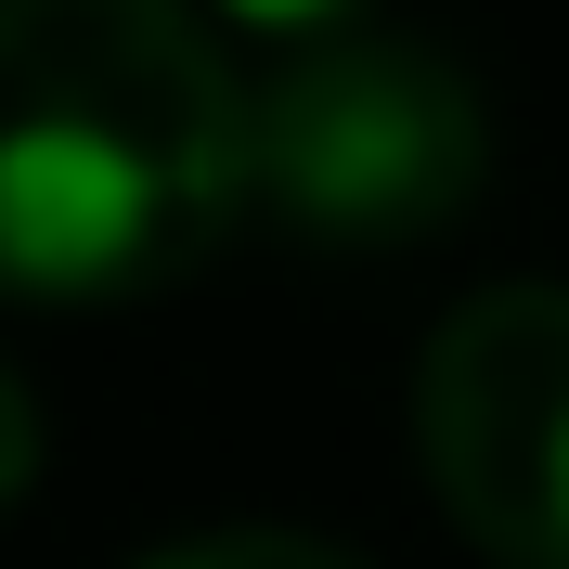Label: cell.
Listing matches in <instances>:
<instances>
[{
  "label": "cell",
  "mask_w": 569,
  "mask_h": 569,
  "mask_svg": "<svg viewBox=\"0 0 569 569\" xmlns=\"http://www.w3.org/2000/svg\"><path fill=\"white\" fill-rule=\"evenodd\" d=\"M247 208V78L194 0H0V298H156Z\"/></svg>",
  "instance_id": "6da1fadb"
},
{
  "label": "cell",
  "mask_w": 569,
  "mask_h": 569,
  "mask_svg": "<svg viewBox=\"0 0 569 569\" xmlns=\"http://www.w3.org/2000/svg\"><path fill=\"white\" fill-rule=\"evenodd\" d=\"M247 194L323 259H389L492 194V104L415 27H337L247 78Z\"/></svg>",
  "instance_id": "7a4b0ae2"
},
{
  "label": "cell",
  "mask_w": 569,
  "mask_h": 569,
  "mask_svg": "<svg viewBox=\"0 0 569 569\" xmlns=\"http://www.w3.org/2000/svg\"><path fill=\"white\" fill-rule=\"evenodd\" d=\"M415 453L479 557L569 569V284L518 272L427 323L415 350Z\"/></svg>",
  "instance_id": "3957f363"
},
{
  "label": "cell",
  "mask_w": 569,
  "mask_h": 569,
  "mask_svg": "<svg viewBox=\"0 0 569 569\" xmlns=\"http://www.w3.org/2000/svg\"><path fill=\"white\" fill-rule=\"evenodd\" d=\"M142 569H362V557H350V543H323V531H284V518H233V531L156 543Z\"/></svg>",
  "instance_id": "277c9868"
},
{
  "label": "cell",
  "mask_w": 569,
  "mask_h": 569,
  "mask_svg": "<svg viewBox=\"0 0 569 569\" xmlns=\"http://www.w3.org/2000/svg\"><path fill=\"white\" fill-rule=\"evenodd\" d=\"M220 27H247V39H272V52H298V39H337V27H362V0H208Z\"/></svg>",
  "instance_id": "5b68a950"
},
{
  "label": "cell",
  "mask_w": 569,
  "mask_h": 569,
  "mask_svg": "<svg viewBox=\"0 0 569 569\" xmlns=\"http://www.w3.org/2000/svg\"><path fill=\"white\" fill-rule=\"evenodd\" d=\"M39 479V401H27V376H13V362H0V505L27 492Z\"/></svg>",
  "instance_id": "8992f818"
}]
</instances>
